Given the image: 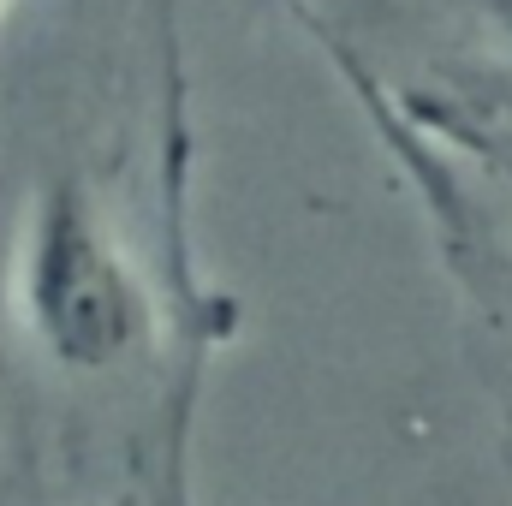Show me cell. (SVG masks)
Here are the masks:
<instances>
[{"label": "cell", "mask_w": 512, "mask_h": 506, "mask_svg": "<svg viewBox=\"0 0 512 506\" xmlns=\"http://www.w3.org/2000/svg\"><path fill=\"white\" fill-rule=\"evenodd\" d=\"M286 6H298V12H304V0H286Z\"/></svg>", "instance_id": "cell-4"}, {"label": "cell", "mask_w": 512, "mask_h": 506, "mask_svg": "<svg viewBox=\"0 0 512 506\" xmlns=\"http://www.w3.org/2000/svg\"><path fill=\"white\" fill-rule=\"evenodd\" d=\"M6 6H12V0H0V18H6Z\"/></svg>", "instance_id": "cell-3"}, {"label": "cell", "mask_w": 512, "mask_h": 506, "mask_svg": "<svg viewBox=\"0 0 512 506\" xmlns=\"http://www.w3.org/2000/svg\"><path fill=\"white\" fill-rule=\"evenodd\" d=\"M6 304L24 346L66 381H108L155 334V298L102 197L78 173H54L24 203Z\"/></svg>", "instance_id": "cell-1"}, {"label": "cell", "mask_w": 512, "mask_h": 506, "mask_svg": "<svg viewBox=\"0 0 512 506\" xmlns=\"http://www.w3.org/2000/svg\"><path fill=\"white\" fill-rule=\"evenodd\" d=\"M477 12L489 18V30L507 42V54H512V0H477Z\"/></svg>", "instance_id": "cell-2"}]
</instances>
